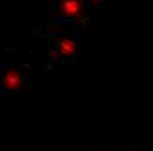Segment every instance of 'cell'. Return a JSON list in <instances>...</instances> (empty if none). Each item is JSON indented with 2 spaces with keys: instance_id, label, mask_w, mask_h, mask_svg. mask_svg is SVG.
<instances>
[{
  "instance_id": "1",
  "label": "cell",
  "mask_w": 153,
  "mask_h": 151,
  "mask_svg": "<svg viewBox=\"0 0 153 151\" xmlns=\"http://www.w3.org/2000/svg\"><path fill=\"white\" fill-rule=\"evenodd\" d=\"M58 11L67 19H81L85 14V0H60Z\"/></svg>"
},
{
  "instance_id": "2",
  "label": "cell",
  "mask_w": 153,
  "mask_h": 151,
  "mask_svg": "<svg viewBox=\"0 0 153 151\" xmlns=\"http://www.w3.org/2000/svg\"><path fill=\"white\" fill-rule=\"evenodd\" d=\"M0 86L2 90L5 91H18L23 86V76L21 72L11 67V69H5V72L0 76Z\"/></svg>"
},
{
  "instance_id": "3",
  "label": "cell",
  "mask_w": 153,
  "mask_h": 151,
  "mask_svg": "<svg viewBox=\"0 0 153 151\" xmlns=\"http://www.w3.org/2000/svg\"><path fill=\"white\" fill-rule=\"evenodd\" d=\"M56 51L60 53L62 56H74L76 55V42L72 39L62 37L56 41Z\"/></svg>"
},
{
  "instance_id": "4",
  "label": "cell",
  "mask_w": 153,
  "mask_h": 151,
  "mask_svg": "<svg viewBox=\"0 0 153 151\" xmlns=\"http://www.w3.org/2000/svg\"><path fill=\"white\" fill-rule=\"evenodd\" d=\"M102 2H104V0H88V4H90V7H93V9H97V7H100V5H102Z\"/></svg>"
}]
</instances>
